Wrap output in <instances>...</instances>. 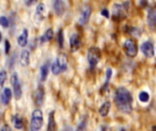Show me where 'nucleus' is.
<instances>
[{"instance_id":"f257e3e1","label":"nucleus","mask_w":156,"mask_h":131,"mask_svg":"<svg viewBox=\"0 0 156 131\" xmlns=\"http://www.w3.org/2000/svg\"><path fill=\"white\" fill-rule=\"evenodd\" d=\"M114 100L118 109L121 112L130 114L133 111V96L126 88L121 87L116 90Z\"/></svg>"},{"instance_id":"f03ea898","label":"nucleus","mask_w":156,"mask_h":131,"mask_svg":"<svg viewBox=\"0 0 156 131\" xmlns=\"http://www.w3.org/2000/svg\"><path fill=\"white\" fill-rule=\"evenodd\" d=\"M68 68V57L66 54L61 53L57 57L56 61L51 66V71L54 75H58L64 71H66Z\"/></svg>"},{"instance_id":"7ed1b4c3","label":"nucleus","mask_w":156,"mask_h":131,"mask_svg":"<svg viewBox=\"0 0 156 131\" xmlns=\"http://www.w3.org/2000/svg\"><path fill=\"white\" fill-rule=\"evenodd\" d=\"M87 58H88V61H89V64H90V68L91 69L95 68V67L98 65V63L100 62V60L101 58V49L98 48L97 47H91L88 50Z\"/></svg>"},{"instance_id":"20e7f679","label":"nucleus","mask_w":156,"mask_h":131,"mask_svg":"<svg viewBox=\"0 0 156 131\" xmlns=\"http://www.w3.org/2000/svg\"><path fill=\"white\" fill-rule=\"evenodd\" d=\"M43 126V113L40 109H35L31 116V131H39Z\"/></svg>"},{"instance_id":"39448f33","label":"nucleus","mask_w":156,"mask_h":131,"mask_svg":"<svg viewBox=\"0 0 156 131\" xmlns=\"http://www.w3.org/2000/svg\"><path fill=\"white\" fill-rule=\"evenodd\" d=\"M123 50L129 57H135L138 54V46L133 38H128L123 43Z\"/></svg>"},{"instance_id":"423d86ee","label":"nucleus","mask_w":156,"mask_h":131,"mask_svg":"<svg viewBox=\"0 0 156 131\" xmlns=\"http://www.w3.org/2000/svg\"><path fill=\"white\" fill-rule=\"evenodd\" d=\"M126 14V9L124 8L122 4L115 3L112 5V19L114 21H121L125 17Z\"/></svg>"},{"instance_id":"0eeeda50","label":"nucleus","mask_w":156,"mask_h":131,"mask_svg":"<svg viewBox=\"0 0 156 131\" xmlns=\"http://www.w3.org/2000/svg\"><path fill=\"white\" fill-rule=\"evenodd\" d=\"M10 83L13 87V90H14V94H15V98L16 99H20L21 96H22V88H21V84L20 81L18 79V76L17 74L15 72L13 73V75L11 76L10 78Z\"/></svg>"},{"instance_id":"6e6552de","label":"nucleus","mask_w":156,"mask_h":131,"mask_svg":"<svg viewBox=\"0 0 156 131\" xmlns=\"http://www.w3.org/2000/svg\"><path fill=\"white\" fill-rule=\"evenodd\" d=\"M81 46V40H80V36L79 34H73L71 36H70V39H69V47H70V51L73 53V52H76L80 49Z\"/></svg>"},{"instance_id":"1a4fd4ad","label":"nucleus","mask_w":156,"mask_h":131,"mask_svg":"<svg viewBox=\"0 0 156 131\" xmlns=\"http://www.w3.org/2000/svg\"><path fill=\"white\" fill-rule=\"evenodd\" d=\"M90 15H91V7L90 5H86L82 8L81 10V13H80V24L84 26L86 25L89 20H90Z\"/></svg>"},{"instance_id":"9d476101","label":"nucleus","mask_w":156,"mask_h":131,"mask_svg":"<svg viewBox=\"0 0 156 131\" xmlns=\"http://www.w3.org/2000/svg\"><path fill=\"white\" fill-rule=\"evenodd\" d=\"M141 50L144 53V55L147 57H153L154 56V53H155L154 45L150 41L144 42L141 47Z\"/></svg>"},{"instance_id":"9b49d317","label":"nucleus","mask_w":156,"mask_h":131,"mask_svg":"<svg viewBox=\"0 0 156 131\" xmlns=\"http://www.w3.org/2000/svg\"><path fill=\"white\" fill-rule=\"evenodd\" d=\"M147 21L148 26L151 28V30H156V8L152 7L148 10L147 15Z\"/></svg>"},{"instance_id":"f8f14e48","label":"nucleus","mask_w":156,"mask_h":131,"mask_svg":"<svg viewBox=\"0 0 156 131\" xmlns=\"http://www.w3.org/2000/svg\"><path fill=\"white\" fill-rule=\"evenodd\" d=\"M12 98V91L9 88H5L1 93V102L3 105H8Z\"/></svg>"},{"instance_id":"ddd939ff","label":"nucleus","mask_w":156,"mask_h":131,"mask_svg":"<svg viewBox=\"0 0 156 131\" xmlns=\"http://www.w3.org/2000/svg\"><path fill=\"white\" fill-rule=\"evenodd\" d=\"M44 95H45V90L42 86H39L36 91V97H35V101L37 106L38 107L42 106L44 101Z\"/></svg>"},{"instance_id":"4468645a","label":"nucleus","mask_w":156,"mask_h":131,"mask_svg":"<svg viewBox=\"0 0 156 131\" xmlns=\"http://www.w3.org/2000/svg\"><path fill=\"white\" fill-rule=\"evenodd\" d=\"M54 10L56 12V14L58 16H62L66 10V7H65V3L61 0H57L54 2Z\"/></svg>"},{"instance_id":"2eb2a0df","label":"nucleus","mask_w":156,"mask_h":131,"mask_svg":"<svg viewBox=\"0 0 156 131\" xmlns=\"http://www.w3.org/2000/svg\"><path fill=\"white\" fill-rule=\"evenodd\" d=\"M46 12H47L46 5L44 3H39L36 8V16H37V19L42 20L46 16Z\"/></svg>"},{"instance_id":"dca6fc26","label":"nucleus","mask_w":156,"mask_h":131,"mask_svg":"<svg viewBox=\"0 0 156 131\" xmlns=\"http://www.w3.org/2000/svg\"><path fill=\"white\" fill-rule=\"evenodd\" d=\"M27 40H28V32L27 29H24L17 38V43L20 47H25L27 45Z\"/></svg>"},{"instance_id":"f3484780","label":"nucleus","mask_w":156,"mask_h":131,"mask_svg":"<svg viewBox=\"0 0 156 131\" xmlns=\"http://www.w3.org/2000/svg\"><path fill=\"white\" fill-rule=\"evenodd\" d=\"M57 125L55 121V112L51 111L48 115V129L47 131H56Z\"/></svg>"},{"instance_id":"a211bd4d","label":"nucleus","mask_w":156,"mask_h":131,"mask_svg":"<svg viewBox=\"0 0 156 131\" xmlns=\"http://www.w3.org/2000/svg\"><path fill=\"white\" fill-rule=\"evenodd\" d=\"M30 62V54L27 50H23L20 55V64L23 67L28 66Z\"/></svg>"},{"instance_id":"6ab92c4d","label":"nucleus","mask_w":156,"mask_h":131,"mask_svg":"<svg viewBox=\"0 0 156 131\" xmlns=\"http://www.w3.org/2000/svg\"><path fill=\"white\" fill-rule=\"evenodd\" d=\"M111 107H112V104H111L110 101L104 102V103L101 106V108H100V109H99L100 115H101V117H103V118H104V117H107L108 114H109V112H110Z\"/></svg>"},{"instance_id":"aec40b11","label":"nucleus","mask_w":156,"mask_h":131,"mask_svg":"<svg viewBox=\"0 0 156 131\" xmlns=\"http://www.w3.org/2000/svg\"><path fill=\"white\" fill-rule=\"evenodd\" d=\"M53 36H54L53 29H52V28H48V29L45 32V34L40 37V43L43 44V43H46V42L50 41V40L53 38Z\"/></svg>"},{"instance_id":"412c9836","label":"nucleus","mask_w":156,"mask_h":131,"mask_svg":"<svg viewBox=\"0 0 156 131\" xmlns=\"http://www.w3.org/2000/svg\"><path fill=\"white\" fill-rule=\"evenodd\" d=\"M112 69L111 67H108L107 70H106V79H105V83H104V85L102 86V88H101V92L102 93L104 91L108 90V87H109V83H110V80L112 78Z\"/></svg>"},{"instance_id":"4be33fe9","label":"nucleus","mask_w":156,"mask_h":131,"mask_svg":"<svg viewBox=\"0 0 156 131\" xmlns=\"http://www.w3.org/2000/svg\"><path fill=\"white\" fill-rule=\"evenodd\" d=\"M12 121H13V125H14L15 129H21L24 126L23 119L18 114H16L15 116H13Z\"/></svg>"},{"instance_id":"5701e85b","label":"nucleus","mask_w":156,"mask_h":131,"mask_svg":"<svg viewBox=\"0 0 156 131\" xmlns=\"http://www.w3.org/2000/svg\"><path fill=\"white\" fill-rule=\"evenodd\" d=\"M48 75V65L44 64L40 68V79L41 81H46Z\"/></svg>"},{"instance_id":"b1692460","label":"nucleus","mask_w":156,"mask_h":131,"mask_svg":"<svg viewBox=\"0 0 156 131\" xmlns=\"http://www.w3.org/2000/svg\"><path fill=\"white\" fill-rule=\"evenodd\" d=\"M139 100L143 103H147L149 100H150V95L148 92L146 91H142L140 94H139Z\"/></svg>"},{"instance_id":"393cba45","label":"nucleus","mask_w":156,"mask_h":131,"mask_svg":"<svg viewBox=\"0 0 156 131\" xmlns=\"http://www.w3.org/2000/svg\"><path fill=\"white\" fill-rule=\"evenodd\" d=\"M128 32L131 34V35H133V36H136V37H140V36H141V34H142V31L139 29V28H136V27H129V29H128Z\"/></svg>"},{"instance_id":"a878e982","label":"nucleus","mask_w":156,"mask_h":131,"mask_svg":"<svg viewBox=\"0 0 156 131\" xmlns=\"http://www.w3.org/2000/svg\"><path fill=\"white\" fill-rule=\"evenodd\" d=\"M58 42L59 47L62 48V47H63V44H64V34H63V29H59V31L58 32Z\"/></svg>"},{"instance_id":"bb28decb","label":"nucleus","mask_w":156,"mask_h":131,"mask_svg":"<svg viewBox=\"0 0 156 131\" xmlns=\"http://www.w3.org/2000/svg\"><path fill=\"white\" fill-rule=\"evenodd\" d=\"M86 127H87V119L86 118H83L80 120L79 126L77 128V131H84L85 129H86Z\"/></svg>"},{"instance_id":"cd10ccee","label":"nucleus","mask_w":156,"mask_h":131,"mask_svg":"<svg viewBox=\"0 0 156 131\" xmlns=\"http://www.w3.org/2000/svg\"><path fill=\"white\" fill-rule=\"evenodd\" d=\"M6 78H7V76H6L5 71V70H2L0 72V86H1V88L4 87V84H5V80H6Z\"/></svg>"},{"instance_id":"c85d7f7f","label":"nucleus","mask_w":156,"mask_h":131,"mask_svg":"<svg viewBox=\"0 0 156 131\" xmlns=\"http://www.w3.org/2000/svg\"><path fill=\"white\" fill-rule=\"evenodd\" d=\"M0 24H1V26H2L3 27H8V26H9V21H8V19H7L5 16H2L0 17Z\"/></svg>"},{"instance_id":"c756f323","label":"nucleus","mask_w":156,"mask_h":131,"mask_svg":"<svg viewBox=\"0 0 156 131\" xmlns=\"http://www.w3.org/2000/svg\"><path fill=\"white\" fill-rule=\"evenodd\" d=\"M10 42L7 40V39H5V53L7 55L8 53H9V51H10Z\"/></svg>"},{"instance_id":"7c9ffc66","label":"nucleus","mask_w":156,"mask_h":131,"mask_svg":"<svg viewBox=\"0 0 156 131\" xmlns=\"http://www.w3.org/2000/svg\"><path fill=\"white\" fill-rule=\"evenodd\" d=\"M101 16H105L106 18H110V12H109V10L107 8H103L101 11Z\"/></svg>"},{"instance_id":"2f4dec72","label":"nucleus","mask_w":156,"mask_h":131,"mask_svg":"<svg viewBox=\"0 0 156 131\" xmlns=\"http://www.w3.org/2000/svg\"><path fill=\"white\" fill-rule=\"evenodd\" d=\"M1 131H12V129L8 125H5L1 128Z\"/></svg>"},{"instance_id":"473e14b6","label":"nucleus","mask_w":156,"mask_h":131,"mask_svg":"<svg viewBox=\"0 0 156 131\" xmlns=\"http://www.w3.org/2000/svg\"><path fill=\"white\" fill-rule=\"evenodd\" d=\"M63 131H73V129H72L70 127H66V128L64 129V130Z\"/></svg>"},{"instance_id":"72a5a7b5","label":"nucleus","mask_w":156,"mask_h":131,"mask_svg":"<svg viewBox=\"0 0 156 131\" xmlns=\"http://www.w3.org/2000/svg\"><path fill=\"white\" fill-rule=\"evenodd\" d=\"M152 131H156V125L155 126H154V127L152 128Z\"/></svg>"}]
</instances>
